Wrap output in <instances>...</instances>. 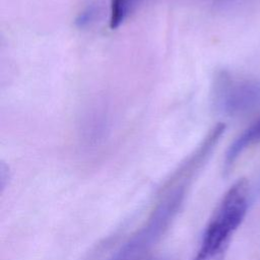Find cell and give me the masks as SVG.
Segmentation results:
<instances>
[{
	"label": "cell",
	"instance_id": "6da1fadb",
	"mask_svg": "<svg viewBox=\"0 0 260 260\" xmlns=\"http://www.w3.org/2000/svg\"><path fill=\"white\" fill-rule=\"evenodd\" d=\"M249 198V183L245 178L228 189L203 232L200 248L193 260L224 259L231 240L247 213Z\"/></svg>",
	"mask_w": 260,
	"mask_h": 260
},
{
	"label": "cell",
	"instance_id": "7a4b0ae2",
	"mask_svg": "<svg viewBox=\"0 0 260 260\" xmlns=\"http://www.w3.org/2000/svg\"><path fill=\"white\" fill-rule=\"evenodd\" d=\"M184 197L181 187L173 189L153 209L152 213L136 234L120 249L113 260H137L164 235L177 214Z\"/></svg>",
	"mask_w": 260,
	"mask_h": 260
},
{
	"label": "cell",
	"instance_id": "3957f363",
	"mask_svg": "<svg viewBox=\"0 0 260 260\" xmlns=\"http://www.w3.org/2000/svg\"><path fill=\"white\" fill-rule=\"evenodd\" d=\"M218 85V96L226 111H241L260 100V85L257 83L235 82L225 78Z\"/></svg>",
	"mask_w": 260,
	"mask_h": 260
},
{
	"label": "cell",
	"instance_id": "277c9868",
	"mask_svg": "<svg viewBox=\"0 0 260 260\" xmlns=\"http://www.w3.org/2000/svg\"><path fill=\"white\" fill-rule=\"evenodd\" d=\"M260 141V118L248 126L230 145L224 158V170L228 171L239 155L249 146Z\"/></svg>",
	"mask_w": 260,
	"mask_h": 260
},
{
	"label": "cell",
	"instance_id": "5b68a950",
	"mask_svg": "<svg viewBox=\"0 0 260 260\" xmlns=\"http://www.w3.org/2000/svg\"><path fill=\"white\" fill-rule=\"evenodd\" d=\"M141 0H111L110 5V27H119L124 20L137 7Z\"/></svg>",
	"mask_w": 260,
	"mask_h": 260
},
{
	"label": "cell",
	"instance_id": "8992f818",
	"mask_svg": "<svg viewBox=\"0 0 260 260\" xmlns=\"http://www.w3.org/2000/svg\"><path fill=\"white\" fill-rule=\"evenodd\" d=\"M93 13H94V9L92 7H88L85 11H83L79 18L77 19V22L78 24L81 26V25H84L86 23H88L90 21V19H92L93 17Z\"/></svg>",
	"mask_w": 260,
	"mask_h": 260
}]
</instances>
